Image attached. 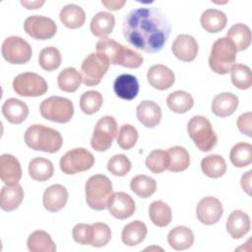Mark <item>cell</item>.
<instances>
[{"label":"cell","instance_id":"cell-33","mask_svg":"<svg viewBox=\"0 0 252 252\" xmlns=\"http://www.w3.org/2000/svg\"><path fill=\"white\" fill-rule=\"evenodd\" d=\"M226 37L233 42L237 51H243L247 49L251 43L250 28L242 23L234 24L228 30Z\"/></svg>","mask_w":252,"mask_h":252},{"label":"cell","instance_id":"cell-28","mask_svg":"<svg viewBox=\"0 0 252 252\" xmlns=\"http://www.w3.org/2000/svg\"><path fill=\"white\" fill-rule=\"evenodd\" d=\"M202 28L208 32H219L222 31L227 23L225 14L217 9H207L200 18Z\"/></svg>","mask_w":252,"mask_h":252},{"label":"cell","instance_id":"cell-38","mask_svg":"<svg viewBox=\"0 0 252 252\" xmlns=\"http://www.w3.org/2000/svg\"><path fill=\"white\" fill-rule=\"evenodd\" d=\"M82 83L81 74L73 67L63 69L57 78V84L61 91L66 93L76 92Z\"/></svg>","mask_w":252,"mask_h":252},{"label":"cell","instance_id":"cell-14","mask_svg":"<svg viewBox=\"0 0 252 252\" xmlns=\"http://www.w3.org/2000/svg\"><path fill=\"white\" fill-rule=\"evenodd\" d=\"M106 208L111 216L118 220L130 218L136 209L135 201L125 192H115L110 196Z\"/></svg>","mask_w":252,"mask_h":252},{"label":"cell","instance_id":"cell-30","mask_svg":"<svg viewBox=\"0 0 252 252\" xmlns=\"http://www.w3.org/2000/svg\"><path fill=\"white\" fill-rule=\"evenodd\" d=\"M60 21L68 29H79L86 21V14L82 7L76 4L64 6L59 14Z\"/></svg>","mask_w":252,"mask_h":252},{"label":"cell","instance_id":"cell-22","mask_svg":"<svg viewBox=\"0 0 252 252\" xmlns=\"http://www.w3.org/2000/svg\"><path fill=\"white\" fill-rule=\"evenodd\" d=\"M113 90L118 97L132 100L139 93V82L137 78L131 74H121L115 79Z\"/></svg>","mask_w":252,"mask_h":252},{"label":"cell","instance_id":"cell-16","mask_svg":"<svg viewBox=\"0 0 252 252\" xmlns=\"http://www.w3.org/2000/svg\"><path fill=\"white\" fill-rule=\"evenodd\" d=\"M127 48L114 39L107 37L100 38L95 45L96 52L104 55L112 65H122Z\"/></svg>","mask_w":252,"mask_h":252},{"label":"cell","instance_id":"cell-21","mask_svg":"<svg viewBox=\"0 0 252 252\" xmlns=\"http://www.w3.org/2000/svg\"><path fill=\"white\" fill-rule=\"evenodd\" d=\"M138 120L146 127L153 128L159 124L161 119V109L158 103L152 100L141 101L136 108Z\"/></svg>","mask_w":252,"mask_h":252},{"label":"cell","instance_id":"cell-13","mask_svg":"<svg viewBox=\"0 0 252 252\" xmlns=\"http://www.w3.org/2000/svg\"><path fill=\"white\" fill-rule=\"evenodd\" d=\"M222 213L223 209L220 201L211 196L201 199L196 209L198 220L206 225L217 223L220 220Z\"/></svg>","mask_w":252,"mask_h":252},{"label":"cell","instance_id":"cell-47","mask_svg":"<svg viewBox=\"0 0 252 252\" xmlns=\"http://www.w3.org/2000/svg\"><path fill=\"white\" fill-rule=\"evenodd\" d=\"M93 226V239L91 245L94 247H102L106 245L111 238L110 227L104 222H94Z\"/></svg>","mask_w":252,"mask_h":252},{"label":"cell","instance_id":"cell-15","mask_svg":"<svg viewBox=\"0 0 252 252\" xmlns=\"http://www.w3.org/2000/svg\"><path fill=\"white\" fill-rule=\"evenodd\" d=\"M171 50L174 56L180 61L191 62L198 54V43L190 34H179L174 39Z\"/></svg>","mask_w":252,"mask_h":252},{"label":"cell","instance_id":"cell-43","mask_svg":"<svg viewBox=\"0 0 252 252\" xmlns=\"http://www.w3.org/2000/svg\"><path fill=\"white\" fill-rule=\"evenodd\" d=\"M146 165L153 173L158 174L163 172L169 165L168 153L163 150L152 151L146 158Z\"/></svg>","mask_w":252,"mask_h":252},{"label":"cell","instance_id":"cell-4","mask_svg":"<svg viewBox=\"0 0 252 252\" xmlns=\"http://www.w3.org/2000/svg\"><path fill=\"white\" fill-rule=\"evenodd\" d=\"M85 191L89 207L95 211H102L106 208L107 202L112 195V183L106 175L95 174L86 182Z\"/></svg>","mask_w":252,"mask_h":252},{"label":"cell","instance_id":"cell-1","mask_svg":"<svg viewBox=\"0 0 252 252\" xmlns=\"http://www.w3.org/2000/svg\"><path fill=\"white\" fill-rule=\"evenodd\" d=\"M171 27L165 16L157 8L140 7L124 18L122 32L126 41L147 53L162 49L170 34Z\"/></svg>","mask_w":252,"mask_h":252},{"label":"cell","instance_id":"cell-42","mask_svg":"<svg viewBox=\"0 0 252 252\" xmlns=\"http://www.w3.org/2000/svg\"><path fill=\"white\" fill-rule=\"evenodd\" d=\"M62 56L60 51L54 46L44 47L40 50L38 62L40 67L45 71H54L61 65Z\"/></svg>","mask_w":252,"mask_h":252},{"label":"cell","instance_id":"cell-44","mask_svg":"<svg viewBox=\"0 0 252 252\" xmlns=\"http://www.w3.org/2000/svg\"><path fill=\"white\" fill-rule=\"evenodd\" d=\"M103 103L102 94L96 91H87L80 97V108L88 115L97 112Z\"/></svg>","mask_w":252,"mask_h":252},{"label":"cell","instance_id":"cell-5","mask_svg":"<svg viewBox=\"0 0 252 252\" xmlns=\"http://www.w3.org/2000/svg\"><path fill=\"white\" fill-rule=\"evenodd\" d=\"M187 132L196 147L202 152H210L218 143V137L208 118L193 116L187 124Z\"/></svg>","mask_w":252,"mask_h":252},{"label":"cell","instance_id":"cell-34","mask_svg":"<svg viewBox=\"0 0 252 252\" xmlns=\"http://www.w3.org/2000/svg\"><path fill=\"white\" fill-rule=\"evenodd\" d=\"M168 108L175 113H185L194 105L193 96L184 91H175L168 94L166 98Z\"/></svg>","mask_w":252,"mask_h":252},{"label":"cell","instance_id":"cell-20","mask_svg":"<svg viewBox=\"0 0 252 252\" xmlns=\"http://www.w3.org/2000/svg\"><path fill=\"white\" fill-rule=\"evenodd\" d=\"M251 222L249 216L241 211L235 210L230 213L226 220V230L233 239L242 238L250 230Z\"/></svg>","mask_w":252,"mask_h":252},{"label":"cell","instance_id":"cell-26","mask_svg":"<svg viewBox=\"0 0 252 252\" xmlns=\"http://www.w3.org/2000/svg\"><path fill=\"white\" fill-rule=\"evenodd\" d=\"M167 242L174 250H186L194 243V233L189 227L178 225L168 232Z\"/></svg>","mask_w":252,"mask_h":252},{"label":"cell","instance_id":"cell-9","mask_svg":"<svg viewBox=\"0 0 252 252\" xmlns=\"http://www.w3.org/2000/svg\"><path fill=\"white\" fill-rule=\"evenodd\" d=\"M118 133L117 122L114 117L106 115L98 119L91 138V146L96 152H104L108 150L113 139Z\"/></svg>","mask_w":252,"mask_h":252},{"label":"cell","instance_id":"cell-35","mask_svg":"<svg viewBox=\"0 0 252 252\" xmlns=\"http://www.w3.org/2000/svg\"><path fill=\"white\" fill-rule=\"evenodd\" d=\"M201 169L210 178H220L226 171V162L220 155H209L202 159Z\"/></svg>","mask_w":252,"mask_h":252},{"label":"cell","instance_id":"cell-31","mask_svg":"<svg viewBox=\"0 0 252 252\" xmlns=\"http://www.w3.org/2000/svg\"><path fill=\"white\" fill-rule=\"evenodd\" d=\"M28 249L31 252H55L56 245L51 236L44 230H34L27 241Z\"/></svg>","mask_w":252,"mask_h":252},{"label":"cell","instance_id":"cell-49","mask_svg":"<svg viewBox=\"0 0 252 252\" xmlns=\"http://www.w3.org/2000/svg\"><path fill=\"white\" fill-rule=\"evenodd\" d=\"M237 128L242 133L245 134L248 137H252V112L247 111L245 113H242L237 118Z\"/></svg>","mask_w":252,"mask_h":252},{"label":"cell","instance_id":"cell-39","mask_svg":"<svg viewBox=\"0 0 252 252\" xmlns=\"http://www.w3.org/2000/svg\"><path fill=\"white\" fill-rule=\"evenodd\" d=\"M230 162L235 167H245L252 162V146L249 143H237L229 153Z\"/></svg>","mask_w":252,"mask_h":252},{"label":"cell","instance_id":"cell-29","mask_svg":"<svg viewBox=\"0 0 252 252\" xmlns=\"http://www.w3.org/2000/svg\"><path fill=\"white\" fill-rule=\"evenodd\" d=\"M147 233L148 229L146 224L141 220H134L124 226L121 239L127 246H136L144 241Z\"/></svg>","mask_w":252,"mask_h":252},{"label":"cell","instance_id":"cell-23","mask_svg":"<svg viewBox=\"0 0 252 252\" xmlns=\"http://www.w3.org/2000/svg\"><path fill=\"white\" fill-rule=\"evenodd\" d=\"M2 114L12 124H21L29 115V107L26 102L18 98H8L2 105Z\"/></svg>","mask_w":252,"mask_h":252},{"label":"cell","instance_id":"cell-52","mask_svg":"<svg viewBox=\"0 0 252 252\" xmlns=\"http://www.w3.org/2000/svg\"><path fill=\"white\" fill-rule=\"evenodd\" d=\"M45 1L44 0H35V1H26V0H22L21 4L26 7L29 10H35V9H39L42 5H44Z\"/></svg>","mask_w":252,"mask_h":252},{"label":"cell","instance_id":"cell-32","mask_svg":"<svg viewBox=\"0 0 252 252\" xmlns=\"http://www.w3.org/2000/svg\"><path fill=\"white\" fill-rule=\"evenodd\" d=\"M53 173V164L47 158L37 157L32 158L29 163V174L35 181H46L52 177Z\"/></svg>","mask_w":252,"mask_h":252},{"label":"cell","instance_id":"cell-46","mask_svg":"<svg viewBox=\"0 0 252 252\" xmlns=\"http://www.w3.org/2000/svg\"><path fill=\"white\" fill-rule=\"evenodd\" d=\"M138 140V131L131 124H124L120 127L117 137V144L123 150L133 148Z\"/></svg>","mask_w":252,"mask_h":252},{"label":"cell","instance_id":"cell-41","mask_svg":"<svg viewBox=\"0 0 252 252\" xmlns=\"http://www.w3.org/2000/svg\"><path fill=\"white\" fill-rule=\"evenodd\" d=\"M230 79L237 89L248 90L252 85L251 69L244 64H234L230 70Z\"/></svg>","mask_w":252,"mask_h":252},{"label":"cell","instance_id":"cell-27","mask_svg":"<svg viewBox=\"0 0 252 252\" xmlns=\"http://www.w3.org/2000/svg\"><path fill=\"white\" fill-rule=\"evenodd\" d=\"M115 26V18L112 14L104 11L96 13L91 21V32L92 33L100 38H105L109 33L112 32Z\"/></svg>","mask_w":252,"mask_h":252},{"label":"cell","instance_id":"cell-50","mask_svg":"<svg viewBox=\"0 0 252 252\" xmlns=\"http://www.w3.org/2000/svg\"><path fill=\"white\" fill-rule=\"evenodd\" d=\"M101 4L110 11H117L126 4V1L125 0H102Z\"/></svg>","mask_w":252,"mask_h":252},{"label":"cell","instance_id":"cell-18","mask_svg":"<svg viewBox=\"0 0 252 252\" xmlns=\"http://www.w3.org/2000/svg\"><path fill=\"white\" fill-rule=\"evenodd\" d=\"M147 79L154 89L164 91L174 84L175 76L173 71L165 65L157 64L150 67L147 73Z\"/></svg>","mask_w":252,"mask_h":252},{"label":"cell","instance_id":"cell-51","mask_svg":"<svg viewBox=\"0 0 252 252\" xmlns=\"http://www.w3.org/2000/svg\"><path fill=\"white\" fill-rule=\"evenodd\" d=\"M251 173H252V170H248L241 176V180H240L242 189L248 195H251Z\"/></svg>","mask_w":252,"mask_h":252},{"label":"cell","instance_id":"cell-40","mask_svg":"<svg viewBox=\"0 0 252 252\" xmlns=\"http://www.w3.org/2000/svg\"><path fill=\"white\" fill-rule=\"evenodd\" d=\"M131 190L140 198H149L157 190V182L148 175H137L130 182Z\"/></svg>","mask_w":252,"mask_h":252},{"label":"cell","instance_id":"cell-48","mask_svg":"<svg viewBox=\"0 0 252 252\" xmlns=\"http://www.w3.org/2000/svg\"><path fill=\"white\" fill-rule=\"evenodd\" d=\"M75 242L82 245H91L93 239V226L88 223H78L72 230Z\"/></svg>","mask_w":252,"mask_h":252},{"label":"cell","instance_id":"cell-25","mask_svg":"<svg viewBox=\"0 0 252 252\" xmlns=\"http://www.w3.org/2000/svg\"><path fill=\"white\" fill-rule=\"evenodd\" d=\"M24 189L20 184L5 185L0 192V207L3 211L11 212L19 208L24 199Z\"/></svg>","mask_w":252,"mask_h":252},{"label":"cell","instance_id":"cell-7","mask_svg":"<svg viewBox=\"0 0 252 252\" xmlns=\"http://www.w3.org/2000/svg\"><path fill=\"white\" fill-rule=\"evenodd\" d=\"M108 59L97 52L88 55L81 65L82 83L86 86L98 85L109 68Z\"/></svg>","mask_w":252,"mask_h":252},{"label":"cell","instance_id":"cell-17","mask_svg":"<svg viewBox=\"0 0 252 252\" xmlns=\"http://www.w3.org/2000/svg\"><path fill=\"white\" fill-rule=\"evenodd\" d=\"M68 201V191L61 184H53L47 187L43 193L42 204L45 210L56 213L66 206Z\"/></svg>","mask_w":252,"mask_h":252},{"label":"cell","instance_id":"cell-19","mask_svg":"<svg viewBox=\"0 0 252 252\" xmlns=\"http://www.w3.org/2000/svg\"><path fill=\"white\" fill-rule=\"evenodd\" d=\"M22 177V167L19 160L12 155L3 154L0 157V178L6 185L17 184Z\"/></svg>","mask_w":252,"mask_h":252},{"label":"cell","instance_id":"cell-12","mask_svg":"<svg viewBox=\"0 0 252 252\" xmlns=\"http://www.w3.org/2000/svg\"><path fill=\"white\" fill-rule=\"evenodd\" d=\"M24 30L32 38L45 40L56 34L57 26L55 22L48 17L33 15L25 20Z\"/></svg>","mask_w":252,"mask_h":252},{"label":"cell","instance_id":"cell-2","mask_svg":"<svg viewBox=\"0 0 252 252\" xmlns=\"http://www.w3.org/2000/svg\"><path fill=\"white\" fill-rule=\"evenodd\" d=\"M25 142L32 150L53 154L61 149L63 138L61 134L53 128L34 124L31 125L26 130Z\"/></svg>","mask_w":252,"mask_h":252},{"label":"cell","instance_id":"cell-36","mask_svg":"<svg viewBox=\"0 0 252 252\" xmlns=\"http://www.w3.org/2000/svg\"><path fill=\"white\" fill-rule=\"evenodd\" d=\"M149 216L154 224L158 227H164L171 221V208L162 201H155L149 207Z\"/></svg>","mask_w":252,"mask_h":252},{"label":"cell","instance_id":"cell-37","mask_svg":"<svg viewBox=\"0 0 252 252\" xmlns=\"http://www.w3.org/2000/svg\"><path fill=\"white\" fill-rule=\"evenodd\" d=\"M169 156V165L167 169L171 172H180L188 168L190 156L187 150L180 146L171 147L167 151Z\"/></svg>","mask_w":252,"mask_h":252},{"label":"cell","instance_id":"cell-6","mask_svg":"<svg viewBox=\"0 0 252 252\" xmlns=\"http://www.w3.org/2000/svg\"><path fill=\"white\" fill-rule=\"evenodd\" d=\"M39 111L41 116L47 120L56 123H67L73 117L74 105L67 97L53 95L45 98L40 103Z\"/></svg>","mask_w":252,"mask_h":252},{"label":"cell","instance_id":"cell-24","mask_svg":"<svg viewBox=\"0 0 252 252\" xmlns=\"http://www.w3.org/2000/svg\"><path fill=\"white\" fill-rule=\"evenodd\" d=\"M238 106V97L231 93H220L212 101V111L218 117H227L234 113Z\"/></svg>","mask_w":252,"mask_h":252},{"label":"cell","instance_id":"cell-11","mask_svg":"<svg viewBox=\"0 0 252 252\" xmlns=\"http://www.w3.org/2000/svg\"><path fill=\"white\" fill-rule=\"evenodd\" d=\"M1 52L4 59L11 64H26L32 55V46L24 38L16 35L5 38L2 43Z\"/></svg>","mask_w":252,"mask_h":252},{"label":"cell","instance_id":"cell-3","mask_svg":"<svg viewBox=\"0 0 252 252\" xmlns=\"http://www.w3.org/2000/svg\"><path fill=\"white\" fill-rule=\"evenodd\" d=\"M236 47L227 37L218 38L212 46L209 66L213 72L225 75L230 72L236 59Z\"/></svg>","mask_w":252,"mask_h":252},{"label":"cell","instance_id":"cell-10","mask_svg":"<svg viewBox=\"0 0 252 252\" xmlns=\"http://www.w3.org/2000/svg\"><path fill=\"white\" fill-rule=\"evenodd\" d=\"M94 158L91 152L84 148L68 151L60 158V169L65 174H76L87 171L93 167Z\"/></svg>","mask_w":252,"mask_h":252},{"label":"cell","instance_id":"cell-45","mask_svg":"<svg viewBox=\"0 0 252 252\" xmlns=\"http://www.w3.org/2000/svg\"><path fill=\"white\" fill-rule=\"evenodd\" d=\"M131 161L122 154L113 156L107 162V170L115 176H125L131 170Z\"/></svg>","mask_w":252,"mask_h":252},{"label":"cell","instance_id":"cell-8","mask_svg":"<svg viewBox=\"0 0 252 252\" xmlns=\"http://www.w3.org/2000/svg\"><path fill=\"white\" fill-rule=\"evenodd\" d=\"M13 90L21 96L36 97L43 95L47 92L48 85L38 74L33 72H25L14 78Z\"/></svg>","mask_w":252,"mask_h":252}]
</instances>
